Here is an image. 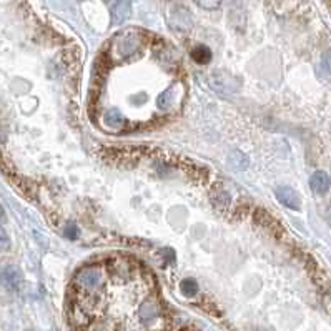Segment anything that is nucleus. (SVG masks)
I'll use <instances>...</instances> for the list:
<instances>
[{
    "label": "nucleus",
    "mask_w": 331,
    "mask_h": 331,
    "mask_svg": "<svg viewBox=\"0 0 331 331\" xmlns=\"http://www.w3.org/2000/svg\"><path fill=\"white\" fill-rule=\"evenodd\" d=\"M0 280H2V283L9 290H18V286H20V283H22V275L17 268L7 267L2 270V273H0Z\"/></svg>",
    "instance_id": "obj_11"
},
{
    "label": "nucleus",
    "mask_w": 331,
    "mask_h": 331,
    "mask_svg": "<svg viewBox=\"0 0 331 331\" xmlns=\"http://www.w3.org/2000/svg\"><path fill=\"white\" fill-rule=\"evenodd\" d=\"M131 14V0H115L110 9V18L114 25H120L128 20Z\"/></svg>",
    "instance_id": "obj_7"
},
{
    "label": "nucleus",
    "mask_w": 331,
    "mask_h": 331,
    "mask_svg": "<svg viewBox=\"0 0 331 331\" xmlns=\"http://www.w3.org/2000/svg\"><path fill=\"white\" fill-rule=\"evenodd\" d=\"M208 83L210 87L213 89V92L220 95H233L238 90L241 89V82L240 78H236L235 75L227 74V72H213L208 77Z\"/></svg>",
    "instance_id": "obj_3"
},
{
    "label": "nucleus",
    "mask_w": 331,
    "mask_h": 331,
    "mask_svg": "<svg viewBox=\"0 0 331 331\" xmlns=\"http://www.w3.org/2000/svg\"><path fill=\"white\" fill-rule=\"evenodd\" d=\"M326 220L331 225V202L328 203V207H326Z\"/></svg>",
    "instance_id": "obj_19"
},
{
    "label": "nucleus",
    "mask_w": 331,
    "mask_h": 331,
    "mask_svg": "<svg viewBox=\"0 0 331 331\" xmlns=\"http://www.w3.org/2000/svg\"><path fill=\"white\" fill-rule=\"evenodd\" d=\"M321 62H323V67L326 69L328 74H331V49H328L326 52H323Z\"/></svg>",
    "instance_id": "obj_18"
},
{
    "label": "nucleus",
    "mask_w": 331,
    "mask_h": 331,
    "mask_svg": "<svg viewBox=\"0 0 331 331\" xmlns=\"http://www.w3.org/2000/svg\"><path fill=\"white\" fill-rule=\"evenodd\" d=\"M10 248V238L2 227H0V250H9Z\"/></svg>",
    "instance_id": "obj_17"
},
{
    "label": "nucleus",
    "mask_w": 331,
    "mask_h": 331,
    "mask_svg": "<svg viewBox=\"0 0 331 331\" xmlns=\"http://www.w3.org/2000/svg\"><path fill=\"white\" fill-rule=\"evenodd\" d=\"M182 291L187 296L190 295H195L196 293V283L193 280H190V278H187V280H183L182 281Z\"/></svg>",
    "instance_id": "obj_15"
},
{
    "label": "nucleus",
    "mask_w": 331,
    "mask_h": 331,
    "mask_svg": "<svg viewBox=\"0 0 331 331\" xmlns=\"http://www.w3.org/2000/svg\"><path fill=\"white\" fill-rule=\"evenodd\" d=\"M228 163H230V167H233L235 170H247L250 165V160L245 153L235 150L228 155Z\"/></svg>",
    "instance_id": "obj_13"
},
{
    "label": "nucleus",
    "mask_w": 331,
    "mask_h": 331,
    "mask_svg": "<svg viewBox=\"0 0 331 331\" xmlns=\"http://www.w3.org/2000/svg\"><path fill=\"white\" fill-rule=\"evenodd\" d=\"M102 123H103L105 128L120 130V128H123V125H125V118L117 108H110L102 115Z\"/></svg>",
    "instance_id": "obj_10"
},
{
    "label": "nucleus",
    "mask_w": 331,
    "mask_h": 331,
    "mask_svg": "<svg viewBox=\"0 0 331 331\" xmlns=\"http://www.w3.org/2000/svg\"><path fill=\"white\" fill-rule=\"evenodd\" d=\"M105 281H107V275L102 267L97 264H90L85 267L77 273L75 283L78 288H82L83 291H97L98 288H102Z\"/></svg>",
    "instance_id": "obj_2"
},
{
    "label": "nucleus",
    "mask_w": 331,
    "mask_h": 331,
    "mask_svg": "<svg viewBox=\"0 0 331 331\" xmlns=\"http://www.w3.org/2000/svg\"><path fill=\"white\" fill-rule=\"evenodd\" d=\"M0 216H4V210H2V207H0Z\"/></svg>",
    "instance_id": "obj_20"
},
{
    "label": "nucleus",
    "mask_w": 331,
    "mask_h": 331,
    "mask_svg": "<svg viewBox=\"0 0 331 331\" xmlns=\"http://www.w3.org/2000/svg\"><path fill=\"white\" fill-rule=\"evenodd\" d=\"M191 58L198 63V65H207L211 60V50L207 47V45H196V47L191 50Z\"/></svg>",
    "instance_id": "obj_12"
},
{
    "label": "nucleus",
    "mask_w": 331,
    "mask_h": 331,
    "mask_svg": "<svg viewBox=\"0 0 331 331\" xmlns=\"http://www.w3.org/2000/svg\"><path fill=\"white\" fill-rule=\"evenodd\" d=\"M228 22L231 24V27L236 30L245 29V22H247V10L240 2H233L231 9L228 12Z\"/></svg>",
    "instance_id": "obj_8"
},
{
    "label": "nucleus",
    "mask_w": 331,
    "mask_h": 331,
    "mask_svg": "<svg viewBox=\"0 0 331 331\" xmlns=\"http://www.w3.org/2000/svg\"><path fill=\"white\" fill-rule=\"evenodd\" d=\"M331 180L324 171H315L310 178V187L316 195H324L329 190Z\"/></svg>",
    "instance_id": "obj_9"
},
{
    "label": "nucleus",
    "mask_w": 331,
    "mask_h": 331,
    "mask_svg": "<svg viewBox=\"0 0 331 331\" xmlns=\"http://www.w3.org/2000/svg\"><path fill=\"white\" fill-rule=\"evenodd\" d=\"M275 195L278 198V202L281 205H284L286 208L290 210H300L301 207V200H300V195H298V191L293 190L291 187H286V185H283V187H278Z\"/></svg>",
    "instance_id": "obj_6"
},
{
    "label": "nucleus",
    "mask_w": 331,
    "mask_h": 331,
    "mask_svg": "<svg viewBox=\"0 0 331 331\" xmlns=\"http://www.w3.org/2000/svg\"><path fill=\"white\" fill-rule=\"evenodd\" d=\"M63 233H65V236H67V238H70V240H75V238L80 235V231H78V227H77L75 223H69L67 227H65Z\"/></svg>",
    "instance_id": "obj_16"
},
{
    "label": "nucleus",
    "mask_w": 331,
    "mask_h": 331,
    "mask_svg": "<svg viewBox=\"0 0 331 331\" xmlns=\"http://www.w3.org/2000/svg\"><path fill=\"white\" fill-rule=\"evenodd\" d=\"M223 0H195V4L198 7H202L205 10H215L222 5Z\"/></svg>",
    "instance_id": "obj_14"
},
{
    "label": "nucleus",
    "mask_w": 331,
    "mask_h": 331,
    "mask_svg": "<svg viewBox=\"0 0 331 331\" xmlns=\"http://www.w3.org/2000/svg\"><path fill=\"white\" fill-rule=\"evenodd\" d=\"M182 98H183L182 85L173 83V85H170L163 94H160V97H158V100H157V105L162 112H171L180 105Z\"/></svg>",
    "instance_id": "obj_4"
},
{
    "label": "nucleus",
    "mask_w": 331,
    "mask_h": 331,
    "mask_svg": "<svg viewBox=\"0 0 331 331\" xmlns=\"http://www.w3.org/2000/svg\"><path fill=\"white\" fill-rule=\"evenodd\" d=\"M142 47V35L137 30L128 29L118 34L112 42L110 57L114 62L127 60L131 55L137 54V50Z\"/></svg>",
    "instance_id": "obj_1"
},
{
    "label": "nucleus",
    "mask_w": 331,
    "mask_h": 331,
    "mask_svg": "<svg viewBox=\"0 0 331 331\" xmlns=\"http://www.w3.org/2000/svg\"><path fill=\"white\" fill-rule=\"evenodd\" d=\"M168 25L176 32H188L193 27V17L185 7H176L168 17Z\"/></svg>",
    "instance_id": "obj_5"
}]
</instances>
